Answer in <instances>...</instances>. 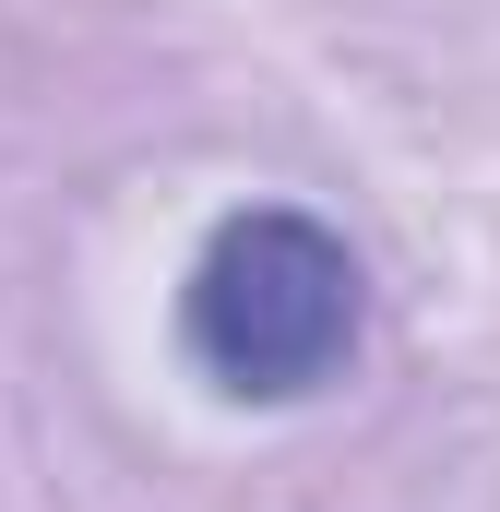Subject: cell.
Instances as JSON below:
<instances>
[{"instance_id":"1","label":"cell","mask_w":500,"mask_h":512,"mask_svg":"<svg viewBox=\"0 0 500 512\" xmlns=\"http://www.w3.org/2000/svg\"><path fill=\"white\" fill-rule=\"evenodd\" d=\"M179 346L191 370L239 405H298L358 358V251L322 215H227L191 286H179Z\"/></svg>"}]
</instances>
